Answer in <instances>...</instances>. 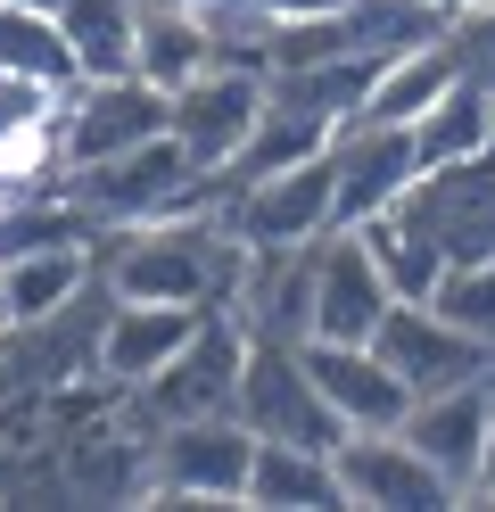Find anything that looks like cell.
Wrapping results in <instances>:
<instances>
[{
  "label": "cell",
  "mask_w": 495,
  "mask_h": 512,
  "mask_svg": "<svg viewBox=\"0 0 495 512\" xmlns=\"http://www.w3.org/2000/svg\"><path fill=\"white\" fill-rule=\"evenodd\" d=\"M165 91L149 75H99V83H75V91H58V116H50V133H58V157H66V174L75 166H99V157H116V149H141L165 133Z\"/></svg>",
  "instance_id": "5b68a950"
},
{
  "label": "cell",
  "mask_w": 495,
  "mask_h": 512,
  "mask_svg": "<svg viewBox=\"0 0 495 512\" xmlns=\"http://www.w3.org/2000/svg\"><path fill=\"white\" fill-rule=\"evenodd\" d=\"M471 496L495 504V430H487V455H479V479H471Z\"/></svg>",
  "instance_id": "4316f807"
},
{
  "label": "cell",
  "mask_w": 495,
  "mask_h": 512,
  "mask_svg": "<svg viewBox=\"0 0 495 512\" xmlns=\"http://www.w3.org/2000/svg\"><path fill=\"white\" fill-rule=\"evenodd\" d=\"M495 141V91L471 83V75H454L438 100H429L413 116V149H421V166H446V157H479Z\"/></svg>",
  "instance_id": "ffe728a7"
},
{
  "label": "cell",
  "mask_w": 495,
  "mask_h": 512,
  "mask_svg": "<svg viewBox=\"0 0 495 512\" xmlns=\"http://www.w3.org/2000/svg\"><path fill=\"white\" fill-rule=\"evenodd\" d=\"M0 75L42 83V91H75L83 83V67H75V50H66L50 9H0Z\"/></svg>",
  "instance_id": "d4e9b609"
},
{
  "label": "cell",
  "mask_w": 495,
  "mask_h": 512,
  "mask_svg": "<svg viewBox=\"0 0 495 512\" xmlns=\"http://www.w3.org/2000/svg\"><path fill=\"white\" fill-rule=\"evenodd\" d=\"M462 67H454V50H446V34H429V42H413V50H396V58H380V75H372V100H363V116L372 124H413L438 91L454 83Z\"/></svg>",
  "instance_id": "7402d4cb"
},
{
  "label": "cell",
  "mask_w": 495,
  "mask_h": 512,
  "mask_svg": "<svg viewBox=\"0 0 495 512\" xmlns=\"http://www.w3.org/2000/svg\"><path fill=\"white\" fill-rule=\"evenodd\" d=\"M297 356H306L314 389L330 397V413H339L347 430H396L413 413V389L380 364L372 339H297Z\"/></svg>",
  "instance_id": "5bb4252c"
},
{
  "label": "cell",
  "mask_w": 495,
  "mask_h": 512,
  "mask_svg": "<svg viewBox=\"0 0 495 512\" xmlns=\"http://www.w3.org/2000/svg\"><path fill=\"white\" fill-rule=\"evenodd\" d=\"M396 430H405L421 455L446 471L454 496H471L479 455H487V430H495V372H487V380H462V389H438V397H413V413H405Z\"/></svg>",
  "instance_id": "2e32d148"
},
{
  "label": "cell",
  "mask_w": 495,
  "mask_h": 512,
  "mask_svg": "<svg viewBox=\"0 0 495 512\" xmlns=\"http://www.w3.org/2000/svg\"><path fill=\"white\" fill-rule=\"evenodd\" d=\"M372 347H380V364L405 380L413 397H438V389H462V380H487L495 372V347H479L471 331H454L429 298H396L380 314Z\"/></svg>",
  "instance_id": "9c48e42d"
},
{
  "label": "cell",
  "mask_w": 495,
  "mask_h": 512,
  "mask_svg": "<svg viewBox=\"0 0 495 512\" xmlns=\"http://www.w3.org/2000/svg\"><path fill=\"white\" fill-rule=\"evenodd\" d=\"M413 223L438 240L446 265H471V256H495V149L479 157H446V166H421L405 199Z\"/></svg>",
  "instance_id": "ba28073f"
},
{
  "label": "cell",
  "mask_w": 495,
  "mask_h": 512,
  "mask_svg": "<svg viewBox=\"0 0 495 512\" xmlns=\"http://www.w3.org/2000/svg\"><path fill=\"white\" fill-rule=\"evenodd\" d=\"M165 133H174V149L190 157V174H223L231 157L248 149L256 133V116H264V75L256 67H215L207 75H190L182 91H165Z\"/></svg>",
  "instance_id": "52a82bcc"
},
{
  "label": "cell",
  "mask_w": 495,
  "mask_h": 512,
  "mask_svg": "<svg viewBox=\"0 0 495 512\" xmlns=\"http://www.w3.org/2000/svg\"><path fill=\"white\" fill-rule=\"evenodd\" d=\"M446 50H454V67L471 83L495 91V0H471L462 17H446Z\"/></svg>",
  "instance_id": "484cf974"
},
{
  "label": "cell",
  "mask_w": 495,
  "mask_h": 512,
  "mask_svg": "<svg viewBox=\"0 0 495 512\" xmlns=\"http://www.w3.org/2000/svg\"><path fill=\"white\" fill-rule=\"evenodd\" d=\"M240 356H248V331L223 306H207L198 331L182 339V356L132 389V422L165 430V422H190V413H231V397H240Z\"/></svg>",
  "instance_id": "277c9868"
},
{
  "label": "cell",
  "mask_w": 495,
  "mask_h": 512,
  "mask_svg": "<svg viewBox=\"0 0 495 512\" xmlns=\"http://www.w3.org/2000/svg\"><path fill=\"white\" fill-rule=\"evenodd\" d=\"M421 174V149H413V124H372L355 116L339 141H330V207L339 223H372L380 207H396Z\"/></svg>",
  "instance_id": "7c38bea8"
},
{
  "label": "cell",
  "mask_w": 495,
  "mask_h": 512,
  "mask_svg": "<svg viewBox=\"0 0 495 512\" xmlns=\"http://www.w3.org/2000/svg\"><path fill=\"white\" fill-rule=\"evenodd\" d=\"M347 232H363V248H372V265H380V281L396 298H429V290H438L446 256H438V240H429L405 207H380L372 223H347Z\"/></svg>",
  "instance_id": "603a6c76"
},
{
  "label": "cell",
  "mask_w": 495,
  "mask_h": 512,
  "mask_svg": "<svg viewBox=\"0 0 495 512\" xmlns=\"http://www.w3.org/2000/svg\"><path fill=\"white\" fill-rule=\"evenodd\" d=\"M215 67V34L198 17V0H141L132 25V75H149L157 91H182L190 75Z\"/></svg>",
  "instance_id": "ac0fdd59"
},
{
  "label": "cell",
  "mask_w": 495,
  "mask_h": 512,
  "mask_svg": "<svg viewBox=\"0 0 495 512\" xmlns=\"http://www.w3.org/2000/svg\"><path fill=\"white\" fill-rule=\"evenodd\" d=\"M264 512H339V463L322 446H289V438H256V463H248V496Z\"/></svg>",
  "instance_id": "d6986e66"
},
{
  "label": "cell",
  "mask_w": 495,
  "mask_h": 512,
  "mask_svg": "<svg viewBox=\"0 0 495 512\" xmlns=\"http://www.w3.org/2000/svg\"><path fill=\"white\" fill-rule=\"evenodd\" d=\"M339 496L347 504H380V512H429V504H462L446 488V471L421 455L405 430H347L339 438Z\"/></svg>",
  "instance_id": "8fae6325"
},
{
  "label": "cell",
  "mask_w": 495,
  "mask_h": 512,
  "mask_svg": "<svg viewBox=\"0 0 495 512\" xmlns=\"http://www.w3.org/2000/svg\"><path fill=\"white\" fill-rule=\"evenodd\" d=\"M388 306H396V290L380 281L363 232H347V223L322 232V248H314V331L306 339H372Z\"/></svg>",
  "instance_id": "9a60e30c"
},
{
  "label": "cell",
  "mask_w": 495,
  "mask_h": 512,
  "mask_svg": "<svg viewBox=\"0 0 495 512\" xmlns=\"http://www.w3.org/2000/svg\"><path fill=\"white\" fill-rule=\"evenodd\" d=\"M231 413L256 430V438H289V446H322V455H339L347 422L330 413V397L314 389L306 356H297V339H248L240 356V397Z\"/></svg>",
  "instance_id": "3957f363"
},
{
  "label": "cell",
  "mask_w": 495,
  "mask_h": 512,
  "mask_svg": "<svg viewBox=\"0 0 495 512\" xmlns=\"http://www.w3.org/2000/svg\"><path fill=\"white\" fill-rule=\"evenodd\" d=\"M421 9H438V17H462V9H471V0H421Z\"/></svg>",
  "instance_id": "f1b7e54d"
},
{
  "label": "cell",
  "mask_w": 495,
  "mask_h": 512,
  "mask_svg": "<svg viewBox=\"0 0 495 512\" xmlns=\"http://www.w3.org/2000/svg\"><path fill=\"white\" fill-rule=\"evenodd\" d=\"M182 182H190V157L174 149V133H157V141H141V149H116V157H99V166H75V174H66V190L83 199V215L99 223V232L174 215Z\"/></svg>",
  "instance_id": "30bf717a"
},
{
  "label": "cell",
  "mask_w": 495,
  "mask_h": 512,
  "mask_svg": "<svg viewBox=\"0 0 495 512\" xmlns=\"http://www.w3.org/2000/svg\"><path fill=\"white\" fill-rule=\"evenodd\" d=\"M207 306H165V298H116L108 306V331H99V380L116 397H132L149 372H165L182 356V339L198 331Z\"/></svg>",
  "instance_id": "e0dca14e"
},
{
  "label": "cell",
  "mask_w": 495,
  "mask_h": 512,
  "mask_svg": "<svg viewBox=\"0 0 495 512\" xmlns=\"http://www.w3.org/2000/svg\"><path fill=\"white\" fill-rule=\"evenodd\" d=\"M256 463V430L240 413H190L149 430V496L157 504H240Z\"/></svg>",
  "instance_id": "7a4b0ae2"
},
{
  "label": "cell",
  "mask_w": 495,
  "mask_h": 512,
  "mask_svg": "<svg viewBox=\"0 0 495 512\" xmlns=\"http://www.w3.org/2000/svg\"><path fill=\"white\" fill-rule=\"evenodd\" d=\"M314 248H322V240L248 248V256H240V281H231V298H223V314H231L248 339H306V331H314Z\"/></svg>",
  "instance_id": "4fadbf2b"
},
{
  "label": "cell",
  "mask_w": 495,
  "mask_h": 512,
  "mask_svg": "<svg viewBox=\"0 0 495 512\" xmlns=\"http://www.w3.org/2000/svg\"><path fill=\"white\" fill-rule=\"evenodd\" d=\"M223 223H231V240H240V248H297V240L339 232V207H330V149L231 182Z\"/></svg>",
  "instance_id": "8992f818"
},
{
  "label": "cell",
  "mask_w": 495,
  "mask_h": 512,
  "mask_svg": "<svg viewBox=\"0 0 495 512\" xmlns=\"http://www.w3.org/2000/svg\"><path fill=\"white\" fill-rule=\"evenodd\" d=\"M487 149H495V141H487Z\"/></svg>",
  "instance_id": "4dcf8cb0"
},
{
  "label": "cell",
  "mask_w": 495,
  "mask_h": 512,
  "mask_svg": "<svg viewBox=\"0 0 495 512\" xmlns=\"http://www.w3.org/2000/svg\"><path fill=\"white\" fill-rule=\"evenodd\" d=\"M0 331H17V306H9V265H0Z\"/></svg>",
  "instance_id": "83f0119b"
},
{
  "label": "cell",
  "mask_w": 495,
  "mask_h": 512,
  "mask_svg": "<svg viewBox=\"0 0 495 512\" xmlns=\"http://www.w3.org/2000/svg\"><path fill=\"white\" fill-rule=\"evenodd\" d=\"M58 34L75 50L83 83L99 75H132V25H141V0H58Z\"/></svg>",
  "instance_id": "44dd1931"
},
{
  "label": "cell",
  "mask_w": 495,
  "mask_h": 512,
  "mask_svg": "<svg viewBox=\"0 0 495 512\" xmlns=\"http://www.w3.org/2000/svg\"><path fill=\"white\" fill-rule=\"evenodd\" d=\"M99 281L116 298H165V306H223L240 281V240L223 215H149L99 232Z\"/></svg>",
  "instance_id": "6da1fadb"
},
{
  "label": "cell",
  "mask_w": 495,
  "mask_h": 512,
  "mask_svg": "<svg viewBox=\"0 0 495 512\" xmlns=\"http://www.w3.org/2000/svg\"><path fill=\"white\" fill-rule=\"evenodd\" d=\"M0 9H58V0H0Z\"/></svg>",
  "instance_id": "f546056e"
},
{
  "label": "cell",
  "mask_w": 495,
  "mask_h": 512,
  "mask_svg": "<svg viewBox=\"0 0 495 512\" xmlns=\"http://www.w3.org/2000/svg\"><path fill=\"white\" fill-rule=\"evenodd\" d=\"M99 281V248H33V256H9V306L17 323H42V314L75 306Z\"/></svg>",
  "instance_id": "cb8c5ba5"
}]
</instances>
